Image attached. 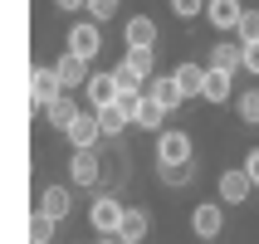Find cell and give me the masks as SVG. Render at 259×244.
I'll return each mask as SVG.
<instances>
[{
	"instance_id": "obj_1",
	"label": "cell",
	"mask_w": 259,
	"mask_h": 244,
	"mask_svg": "<svg viewBox=\"0 0 259 244\" xmlns=\"http://www.w3.org/2000/svg\"><path fill=\"white\" fill-rule=\"evenodd\" d=\"M191 157H196L191 132H181V127L157 132V166H191Z\"/></svg>"
},
{
	"instance_id": "obj_2",
	"label": "cell",
	"mask_w": 259,
	"mask_h": 244,
	"mask_svg": "<svg viewBox=\"0 0 259 244\" xmlns=\"http://www.w3.org/2000/svg\"><path fill=\"white\" fill-rule=\"evenodd\" d=\"M64 93H69V88H64V78H59L54 64H39V69L29 73V108H34V113H44V108H49L54 98H64Z\"/></svg>"
},
{
	"instance_id": "obj_3",
	"label": "cell",
	"mask_w": 259,
	"mask_h": 244,
	"mask_svg": "<svg viewBox=\"0 0 259 244\" xmlns=\"http://www.w3.org/2000/svg\"><path fill=\"white\" fill-rule=\"evenodd\" d=\"M98 181H103L98 147H73V157H69V186H78V190H93Z\"/></svg>"
},
{
	"instance_id": "obj_4",
	"label": "cell",
	"mask_w": 259,
	"mask_h": 244,
	"mask_svg": "<svg viewBox=\"0 0 259 244\" xmlns=\"http://www.w3.org/2000/svg\"><path fill=\"white\" fill-rule=\"evenodd\" d=\"M117 83H152V73H157V54H152V49H127V54H122V64H117Z\"/></svg>"
},
{
	"instance_id": "obj_5",
	"label": "cell",
	"mask_w": 259,
	"mask_h": 244,
	"mask_svg": "<svg viewBox=\"0 0 259 244\" xmlns=\"http://www.w3.org/2000/svg\"><path fill=\"white\" fill-rule=\"evenodd\" d=\"M225 230V201H201L191 210V234L196 239H220Z\"/></svg>"
},
{
	"instance_id": "obj_6",
	"label": "cell",
	"mask_w": 259,
	"mask_h": 244,
	"mask_svg": "<svg viewBox=\"0 0 259 244\" xmlns=\"http://www.w3.org/2000/svg\"><path fill=\"white\" fill-rule=\"evenodd\" d=\"M122 215H127V205L117 201V196H98V201L88 205V225H93L98 234H117Z\"/></svg>"
},
{
	"instance_id": "obj_7",
	"label": "cell",
	"mask_w": 259,
	"mask_h": 244,
	"mask_svg": "<svg viewBox=\"0 0 259 244\" xmlns=\"http://www.w3.org/2000/svg\"><path fill=\"white\" fill-rule=\"evenodd\" d=\"M69 49L78 59L93 64V59L103 54V29H98V20H78V25H69Z\"/></svg>"
},
{
	"instance_id": "obj_8",
	"label": "cell",
	"mask_w": 259,
	"mask_h": 244,
	"mask_svg": "<svg viewBox=\"0 0 259 244\" xmlns=\"http://www.w3.org/2000/svg\"><path fill=\"white\" fill-rule=\"evenodd\" d=\"M249 190H254V181H249L245 166H230V171H220V181H215V196H220L225 205H245Z\"/></svg>"
},
{
	"instance_id": "obj_9",
	"label": "cell",
	"mask_w": 259,
	"mask_h": 244,
	"mask_svg": "<svg viewBox=\"0 0 259 244\" xmlns=\"http://www.w3.org/2000/svg\"><path fill=\"white\" fill-rule=\"evenodd\" d=\"M201 98L205 103H230L235 98V73L230 69H210V64H205V88H201Z\"/></svg>"
},
{
	"instance_id": "obj_10",
	"label": "cell",
	"mask_w": 259,
	"mask_h": 244,
	"mask_svg": "<svg viewBox=\"0 0 259 244\" xmlns=\"http://www.w3.org/2000/svg\"><path fill=\"white\" fill-rule=\"evenodd\" d=\"M64 137H69V147H98V142H103L98 113H78L69 127H64Z\"/></svg>"
},
{
	"instance_id": "obj_11",
	"label": "cell",
	"mask_w": 259,
	"mask_h": 244,
	"mask_svg": "<svg viewBox=\"0 0 259 244\" xmlns=\"http://www.w3.org/2000/svg\"><path fill=\"white\" fill-rule=\"evenodd\" d=\"M205 20L225 34V29H240V20H245V5L240 0H205Z\"/></svg>"
},
{
	"instance_id": "obj_12",
	"label": "cell",
	"mask_w": 259,
	"mask_h": 244,
	"mask_svg": "<svg viewBox=\"0 0 259 244\" xmlns=\"http://www.w3.org/2000/svg\"><path fill=\"white\" fill-rule=\"evenodd\" d=\"M122 44H127V49H157V20L132 15L127 25H122Z\"/></svg>"
},
{
	"instance_id": "obj_13",
	"label": "cell",
	"mask_w": 259,
	"mask_h": 244,
	"mask_svg": "<svg viewBox=\"0 0 259 244\" xmlns=\"http://www.w3.org/2000/svg\"><path fill=\"white\" fill-rule=\"evenodd\" d=\"M88 108H108V103H117V73H88Z\"/></svg>"
},
{
	"instance_id": "obj_14",
	"label": "cell",
	"mask_w": 259,
	"mask_h": 244,
	"mask_svg": "<svg viewBox=\"0 0 259 244\" xmlns=\"http://www.w3.org/2000/svg\"><path fill=\"white\" fill-rule=\"evenodd\" d=\"M34 210H44V215L64 220V215L73 210V190H69V186H44V190H39V201H34Z\"/></svg>"
},
{
	"instance_id": "obj_15",
	"label": "cell",
	"mask_w": 259,
	"mask_h": 244,
	"mask_svg": "<svg viewBox=\"0 0 259 244\" xmlns=\"http://www.w3.org/2000/svg\"><path fill=\"white\" fill-rule=\"evenodd\" d=\"M54 69H59V78H64V88H83L88 83V59H78L73 49H64V54L54 59Z\"/></svg>"
},
{
	"instance_id": "obj_16",
	"label": "cell",
	"mask_w": 259,
	"mask_h": 244,
	"mask_svg": "<svg viewBox=\"0 0 259 244\" xmlns=\"http://www.w3.org/2000/svg\"><path fill=\"white\" fill-rule=\"evenodd\" d=\"M147 230H152L147 210L127 205V215H122V225H117V239H122V244H142V239H147Z\"/></svg>"
},
{
	"instance_id": "obj_17",
	"label": "cell",
	"mask_w": 259,
	"mask_h": 244,
	"mask_svg": "<svg viewBox=\"0 0 259 244\" xmlns=\"http://www.w3.org/2000/svg\"><path fill=\"white\" fill-rule=\"evenodd\" d=\"M210 69H230V73H240V69H245V44H230V39L210 44Z\"/></svg>"
},
{
	"instance_id": "obj_18",
	"label": "cell",
	"mask_w": 259,
	"mask_h": 244,
	"mask_svg": "<svg viewBox=\"0 0 259 244\" xmlns=\"http://www.w3.org/2000/svg\"><path fill=\"white\" fill-rule=\"evenodd\" d=\"M93 113H98L103 137H122V132L132 127V117H127V108H122V103H108V108H93Z\"/></svg>"
},
{
	"instance_id": "obj_19",
	"label": "cell",
	"mask_w": 259,
	"mask_h": 244,
	"mask_svg": "<svg viewBox=\"0 0 259 244\" xmlns=\"http://www.w3.org/2000/svg\"><path fill=\"white\" fill-rule=\"evenodd\" d=\"M152 98L166 108V113H176L181 103H186V93H181V83H176V73H166V78H152V88H147Z\"/></svg>"
},
{
	"instance_id": "obj_20",
	"label": "cell",
	"mask_w": 259,
	"mask_h": 244,
	"mask_svg": "<svg viewBox=\"0 0 259 244\" xmlns=\"http://www.w3.org/2000/svg\"><path fill=\"white\" fill-rule=\"evenodd\" d=\"M176 83H181V93H186V98H201V88H205V69L196 64V59H186V64H176Z\"/></svg>"
},
{
	"instance_id": "obj_21",
	"label": "cell",
	"mask_w": 259,
	"mask_h": 244,
	"mask_svg": "<svg viewBox=\"0 0 259 244\" xmlns=\"http://www.w3.org/2000/svg\"><path fill=\"white\" fill-rule=\"evenodd\" d=\"M78 113H83V108H78V103H73L69 93H64V98H54V103H49V108H44V122L64 132V127H69V122H73V117H78Z\"/></svg>"
},
{
	"instance_id": "obj_22",
	"label": "cell",
	"mask_w": 259,
	"mask_h": 244,
	"mask_svg": "<svg viewBox=\"0 0 259 244\" xmlns=\"http://www.w3.org/2000/svg\"><path fill=\"white\" fill-rule=\"evenodd\" d=\"M54 215H44V210H34L29 215V244H54Z\"/></svg>"
},
{
	"instance_id": "obj_23",
	"label": "cell",
	"mask_w": 259,
	"mask_h": 244,
	"mask_svg": "<svg viewBox=\"0 0 259 244\" xmlns=\"http://www.w3.org/2000/svg\"><path fill=\"white\" fill-rule=\"evenodd\" d=\"M235 113H240L245 127H259V88H245V93L235 98Z\"/></svg>"
},
{
	"instance_id": "obj_24",
	"label": "cell",
	"mask_w": 259,
	"mask_h": 244,
	"mask_svg": "<svg viewBox=\"0 0 259 244\" xmlns=\"http://www.w3.org/2000/svg\"><path fill=\"white\" fill-rule=\"evenodd\" d=\"M117 5H122V0H88V20H98V25H103V20H113V15H117Z\"/></svg>"
},
{
	"instance_id": "obj_25",
	"label": "cell",
	"mask_w": 259,
	"mask_h": 244,
	"mask_svg": "<svg viewBox=\"0 0 259 244\" xmlns=\"http://www.w3.org/2000/svg\"><path fill=\"white\" fill-rule=\"evenodd\" d=\"M157 171H161V181H166V186H176V190H181V186L191 181V176H196L191 166H157Z\"/></svg>"
},
{
	"instance_id": "obj_26",
	"label": "cell",
	"mask_w": 259,
	"mask_h": 244,
	"mask_svg": "<svg viewBox=\"0 0 259 244\" xmlns=\"http://www.w3.org/2000/svg\"><path fill=\"white\" fill-rule=\"evenodd\" d=\"M201 10H205V0H171V15H176V20H196Z\"/></svg>"
},
{
	"instance_id": "obj_27",
	"label": "cell",
	"mask_w": 259,
	"mask_h": 244,
	"mask_svg": "<svg viewBox=\"0 0 259 244\" xmlns=\"http://www.w3.org/2000/svg\"><path fill=\"white\" fill-rule=\"evenodd\" d=\"M259 39V10H245V20H240V44Z\"/></svg>"
},
{
	"instance_id": "obj_28",
	"label": "cell",
	"mask_w": 259,
	"mask_h": 244,
	"mask_svg": "<svg viewBox=\"0 0 259 244\" xmlns=\"http://www.w3.org/2000/svg\"><path fill=\"white\" fill-rule=\"evenodd\" d=\"M245 73H254V78H259V39L245 44Z\"/></svg>"
},
{
	"instance_id": "obj_29",
	"label": "cell",
	"mask_w": 259,
	"mask_h": 244,
	"mask_svg": "<svg viewBox=\"0 0 259 244\" xmlns=\"http://www.w3.org/2000/svg\"><path fill=\"white\" fill-rule=\"evenodd\" d=\"M245 171H249V181H254V186H259V147H254V152H249V157H245Z\"/></svg>"
},
{
	"instance_id": "obj_30",
	"label": "cell",
	"mask_w": 259,
	"mask_h": 244,
	"mask_svg": "<svg viewBox=\"0 0 259 244\" xmlns=\"http://www.w3.org/2000/svg\"><path fill=\"white\" fill-rule=\"evenodd\" d=\"M59 10H88V0H54Z\"/></svg>"
},
{
	"instance_id": "obj_31",
	"label": "cell",
	"mask_w": 259,
	"mask_h": 244,
	"mask_svg": "<svg viewBox=\"0 0 259 244\" xmlns=\"http://www.w3.org/2000/svg\"><path fill=\"white\" fill-rule=\"evenodd\" d=\"M98 244H122V239H117V234H98Z\"/></svg>"
}]
</instances>
